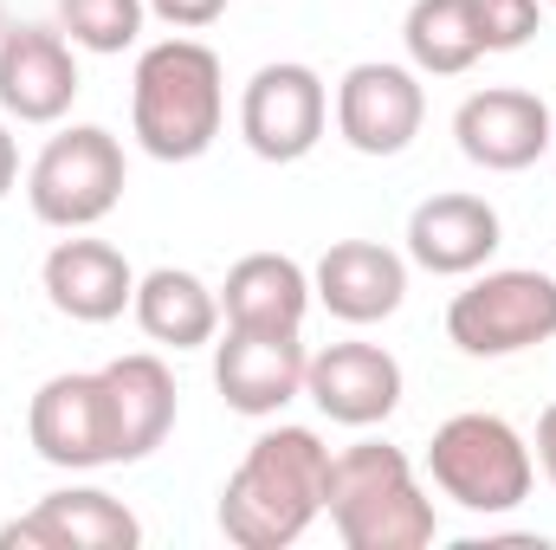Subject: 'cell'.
Segmentation results:
<instances>
[{"instance_id": "cell-14", "label": "cell", "mask_w": 556, "mask_h": 550, "mask_svg": "<svg viewBox=\"0 0 556 550\" xmlns=\"http://www.w3.org/2000/svg\"><path fill=\"white\" fill-rule=\"evenodd\" d=\"M402 363L382 343H324L304 370V396L337 427H382L402 409Z\"/></svg>"}, {"instance_id": "cell-1", "label": "cell", "mask_w": 556, "mask_h": 550, "mask_svg": "<svg viewBox=\"0 0 556 550\" xmlns=\"http://www.w3.org/2000/svg\"><path fill=\"white\" fill-rule=\"evenodd\" d=\"M330 447L317 427H266L220 486V532L240 550H285L324 518Z\"/></svg>"}, {"instance_id": "cell-8", "label": "cell", "mask_w": 556, "mask_h": 550, "mask_svg": "<svg viewBox=\"0 0 556 550\" xmlns=\"http://www.w3.org/2000/svg\"><path fill=\"white\" fill-rule=\"evenodd\" d=\"M330 130V85L304 59H273L240 91V137L260 162H304Z\"/></svg>"}, {"instance_id": "cell-27", "label": "cell", "mask_w": 556, "mask_h": 550, "mask_svg": "<svg viewBox=\"0 0 556 550\" xmlns=\"http://www.w3.org/2000/svg\"><path fill=\"white\" fill-rule=\"evenodd\" d=\"M0 26H7V20H0Z\"/></svg>"}, {"instance_id": "cell-3", "label": "cell", "mask_w": 556, "mask_h": 550, "mask_svg": "<svg viewBox=\"0 0 556 550\" xmlns=\"http://www.w3.org/2000/svg\"><path fill=\"white\" fill-rule=\"evenodd\" d=\"M324 518L350 550H427L440 538V512L415 479V460L389 440H356L330 453Z\"/></svg>"}, {"instance_id": "cell-18", "label": "cell", "mask_w": 556, "mask_h": 550, "mask_svg": "<svg viewBox=\"0 0 556 550\" xmlns=\"http://www.w3.org/2000/svg\"><path fill=\"white\" fill-rule=\"evenodd\" d=\"M104 389H111V421H117V466H137L175 434V414H181L175 370L155 350H130L104 363Z\"/></svg>"}, {"instance_id": "cell-7", "label": "cell", "mask_w": 556, "mask_h": 550, "mask_svg": "<svg viewBox=\"0 0 556 550\" xmlns=\"http://www.w3.org/2000/svg\"><path fill=\"white\" fill-rule=\"evenodd\" d=\"M26 440L46 466L59 473H98L117 466V421H111V389L104 370H65L33 389L26 409Z\"/></svg>"}, {"instance_id": "cell-9", "label": "cell", "mask_w": 556, "mask_h": 550, "mask_svg": "<svg viewBox=\"0 0 556 550\" xmlns=\"http://www.w3.org/2000/svg\"><path fill=\"white\" fill-rule=\"evenodd\" d=\"M337 137L356 155H402L427 124V91H420L415 65H389V59H363L337 78Z\"/></svg>"}, {"instance_id": "cell-24", "label": "cell", "mask_w": 556, "mask_h": 550, "mask_svg": "<svg viewBox=\"0 0 556 550\" xmlns=\"http://www.w3.org/2000/svg\"><path fill=\"white\" fill-rule=\"evenodd\" d=\"M149 13L175 33H207L214 20H227V0H149Z\"/></svg>"}, {"instance_id": "cell-20", "label": "cell", "mask_w": 556, "mask_h": 550, "mask_svg": "<svg viewBox=\"0 0 556 550\" xmlns=\"http://www.w3.org/2000/svg\"><path fill=\"white\" fill-rule=\"evenodd\" d=\"M130 317L162 350H201L220 337V291L188 266H155V273H137Z\"/></svg>"}, {"instance_id": "cell-13", "label": "cell", "mask_w": 556, "mask_h": 550, "mask_svg": "<svg viewBox=\"0 0 556 550\" xmlns=\"http://www.w3.org/2000/svg\"><path fill=\"white\" fill-rule=\"evenodd\" d=\"M137 512L104 486H59L26 518L0 525V550H137Z\"/></svg>"}, {"instance_id": "cell-23", "label": "cell", "mask_w": 556, "mask_h": 550, "mask_svg": "<svg viewBox=\"0 0 556 550\" xmlns=\"http://www.w3.org/2000/svg\"><path fill=\"white\" fill-rule=\"evenodd\" d=\"M485 52H525L544 33V0H466Z\"/></svg>"}, {"instance_id": "cell-25", "label": "cell", "mask_w": 556, "mask_h": 550, "mask_svg": "<svg viewBox=\"0 0 556 550\" xmlns=\"http://www.w3.org/2000/svg\"><path fill=\"white\" fill-rule=\"evenodd\" d=\"M531 460H538V473L556 486V402L538 414V440H531Z\"/></svg>"}, {"instance_id": "cell-4", "label": "cell", "mask_w": 556, "mask_h": 550, "mask_svg": "<svg viewBox=\"0 0 556 550\" xmlns=\"http://www.w3.org/2000/svg\"><path fill=\"white\" fill-rule=\"evenodd\" d=\"M427 479L459 512L498 518V512H518L531 499L538 460H531V440L505 414L466 409V414H453V421L433 427V440H427Z\"/></svg>"}, {"instance_id": "cell-5", "label": "cell", "mask_w": 556, "mask_h": 550, "mask_svg": "<svg viewBox=\"0 0 556 550\" xmlns=\"http://www.w3.org/2000/svg\"><path fill=\"white\" fill-rule=\"evenodd\" d=\"M124 188H130V162L104 124H65L26 168V201L59 234H85L104 214H117Z\"/></svg>"}, {"instance_id": "cell-21", "label": "cell", "mask_w": 556, "mask_h": 550, "mask_svg": "<svg viewBox=\"0 0 556 550\" xmlns=\"http://www.w3.org/2000/svg\"><path fill=\"white\" fill-rule=\"evenodd\" d=\"M402 46H408V65L420 78H459L485 59L466 0H415L402 20Z\"/></svg>"}, {"instance_id": "cell-26", "label": "cell", "mask_w": 556, "mask_h": 550, "mask_svg": "<svg viewBox=\"0 0 556 550\" xmlns=\"http://www.w3.org/2000/svg\"><path fill=\"white\" fill-rule=\"evenodd\" d=\"M13 188H20V137L0 124V201H7Z\"/></svg>"}, {"instance_id": "cell-19", "label": "cell", "mask_w": 556, "mask_h": 550, "mask_svg": "<svg viewBox=\"0 0 556 550\" xmlns=\"http://www.w3.org/2000/svg\"><path fill=\"white\" fill-rule=\"evenodd\" d=\"M311 304V273L291 253H247L220 285V317L240 330H304Z\"/></svg>"}, {"instance_id": "cell-11", "label": "cell", "mask_w": 556, "mask_h": 550, "mask_svg": "<svg viewBox=\"0 0 556 550\" xmlns=\"http://www.w3.org/2000/svg\"><path fill=\"white\" fill-rule=\"evenodd\" d=\"M453 142L472 168L485 175H525L531 162H544L556 142L551 104L525 85H485L453 111Z\"/></svg>"}, {"instance_id": "cell-12", "label": "cell", "mask_w": 556, "mask_h": 550, "mask_svg": "<svg viewBox=\"0 0 556 550\" xmlns=\"http://www.w3.org/2000/svg\"><path fill=\"white\" fill-rule=\"evenodd\" d=\"M304 370H311L304 330H240V324H227V337H214V389L247 421H273L285 402H298Z\"/></svg>"}, {"instance_id": "cell-15", "label": "cell", "mask_w": 556, "mask_h": 550, "mask_svg": "<svg viewBox=\"0 0 556 550\" xmlns=\"http://www.w3.org/2000/svg\"><path fill=\"white\" fill-rule=\"evenodd\" d=\"M505 247V221L485 195H427L408 214V260L433 278H472L492 266V253Z\"/></svg>"}, {"instance_id": "cell-17", "label": "cell", "mask_w": 556, "mask_h": 550, "mask_svg": "<svg viewBox=\"0 0 556 550\" xmlns=\"http://www.w3.org/2000/svg\"><path fill=\"white\" fill-rule=\"evenodd\" d=\"M39 291H46V304H52L59 317H72V324H111V317H124L130 298H137V266L124 260V247L91 240V234H72V240H59V247L46 253Z\"/></svg>"}, {"instance_id": "cell-10", "label": "cell", "mask_w": 556, "mask_h": 550, "mask_svg": "<svg viewBox=\"0 0 556 550\" xmlns=\"http://www.w3.org/2000/svg\"><path fill=\"white\" fill-rule=\"evenodd\" d=\"M78 91V46L59 33V20L0 26V111L13 124H65Z\"/></svg>"}, {"instance_id": "cell-22", "label": "cell", "mask_w": 556, "mask_h": 550, "mask_svg": "<svg viewBox=\"0 0 556 550\" xmlns=\"http://www.w3.org/2000/svg\"><path fill=\"white\" fill-rule=\"evenodd\" d=\"M142 20H149V0H59V33L98 59L130 52L142 39Z\"/></svg>"}, {"instance_id": "cell-6", "label": "cell", "mask_w": 556, "mask_h": 550, "mask_svg": "<svg viewBox=\"0 0 556 550\" xmlns=\"http://www.w3.org/2000/svg\"><path fill=\"white\" fill-rule=\"evenodd\" d=\"M551 337H556V278L531 273V266L472 273V285L453 291V304H446V343L459 357H479V363L538 350Z\"/></svg>"}, {"instance_id": "cell-16", "label": "cell", "mask_w": 556, "mask_h": 550, "mask_svg": "<svg viewBox=\"0 0 556 550\" xmlns=\"http://www.w3.org/2000/svg\"><path fill=\"white\" fill-rule=\"evenodd\" d=\"M311 298L337 324H382L408 298V260L382 240H330L324 260L311 266Z\"/></svg>"}, {"instance_id": "cell-28", "label": "cell", "mask_w": 556, "mask_h": 550, "mask_svg": "<svg viewBox=\"0 0 556 550\" xmlns=\"http://www.w3.org/2000/svg\"><path fill=\"white\" fill-rule=\"evenodd\" d=\"M551 7H556V0H551Z\"/></svg>"}, {"instance_id": "cell-2", "label": "cell", "mask_w": 556, "mask_h": 550, "mask_svg": "<svg viewBox=\"0 0 556 550\" xmlns=\"http://www.w3.org/2000/svg\"><path fill=\"white\" fill-rule=\"evenodd\" d=\"M227 124V72L220 52L175 33L137 52L130 78V137L155 162H201Z\"/></svg>"}]
</instances>
